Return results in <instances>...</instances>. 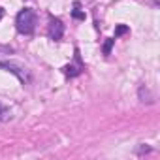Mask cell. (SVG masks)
Masks as SVG:
<instances>
[{
	"label": "cell",
	"mask_w": 160,
	"mask_h": 160,
	"mask_svg": "<svg viewBox=\"0 0 160 160\" xmlns=\"http://www.w3.org/2000/svg\"><path fill=\"white\" fill-rule=\"evenodd\" d=\"M36 23H38V15L30 8L21 10L15 17V28H17L19 34H32L34 28H36Z\"/></svg>",
	"instance_id": "1"
},
{
	"label": "cell",
	"mask_w": 160,
	"mask_h": 160,
	"mask_svg": "<svg viewBox=\"0 0 160 160\" xmlns=\"http://www.w3.org/2000/svg\"><path fill=\"white\" fill-rule=\"evenodd\" d=\"M73 62L72 64H66L64 68H62V73L66 75V77H77V75H81L83 73V70H85V64H83V60H81V55H79V49L75 47V51H73Z\"/></svg>",
	"instance_id": "2"
},
{
	"label": "cell",
	"mask_w": 160,
	"mask_h": 160,
	"mask_svg": "<svg viewBox=\"0 0 160 160\" xmlns=\"http://www.w3.org/2000/svg\"><path fill=\"white\" fill-rule=\"evenodd\" d=\"M47 36L53 40V42H60L62 36H64V25L58 17H49V27H47Z\"/></svg>",
	"instance_id": "3"
},
{
	"label": "cell",
	"mask_w": 160,
	"mask_h": 160,
	"mask_svg": "<svg viewBox=\"0 0 160 160\" xmlns=\"http://www.w3.org/2000/svg\"><path fill=\"white\" fill-rule=\"evenodd\" d=\"M0 68H6V70H10L12 73H15V75H17V77L21 79L23 83H27V81H28V77H27V75H25L23 72H19V68H17L15 64H10V62H0Z\"/></svg>",
	"instance_id": "4"
},
{
	"label": "cell",
	"mask_w": 160,
	"mask_h": 160,
	"mask_svg": "<svg viewBox=\"0 0 160 160\" xmlns=\"http://www.w3.org/2000/svg\"><path fill=\"white\" fill-rule=\"evenodd\" d=\"M72 17H73V19H77V21H85V12L81 10V4H79V2H77V0H75V2H73V10H72Z\"/></svg>",
	"instance_id": "5"
},
{
	"label": "cell",
	"mask_w": 160,
	"mask_h": 160,
	"mask_svg": "<svg viewBox=\"0 0 160 160\" xmlns=\"http://www.w3.org/2000/svg\"><path fill=\"white\" fill-rule=\"evenodd\" d=\"M12 115H10V109H6L2 104H0V121H8Z\"/></svg>",
	"instance_id": "6"
},
{
	"label": "cell",
	"mask_w": 160,
	"mask_h": 160,
	"mask_svg": "<svg viewBox=\"0 0 160 160\" xmlns=\"http://www.w3.org/2000/svg\"><path fill=\"white\" fill-rule=\"evenodd\" d=\"M113 43H115V38H109V40L104 43V55H106V57L111 53V45H113Z\"/></svg>",
	"instance_id": "7"
},
{
	"label": "cell",
	"mask_w": 160,
	"mask_h": 160,
	"mask_svg": "<svg viewBox=\"0 0 160 160\" xmlns=\"http://www.w3.org/2000/svg\"><path fill=\"white\" fill-rule=\"evenodd\" d=\"M126 32H128V27H126V25H119V27H117V30H115V40H117L119 36L126 34Z\"/></svg>",
	"instance_id": "8"
},
{
	"label": "cell",
	"mask_w": 160,
	"mask_h": 160,
	"mask_svg": "<svg viewBox=\"0 0 160 160\" xmlns=\"http://www.w3.org/2000/svg\"><path fill=\"white\" fill-rule=\"evenodd\" d=\"M2 17H4V10L0 8V21H2Z\"/></svg>",
	"instance_id": "9"
}]
</instances>
